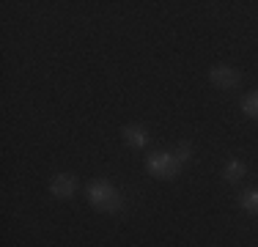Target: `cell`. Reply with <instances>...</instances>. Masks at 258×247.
I'll list each match as a JSON object with an SVG mask.
<instances>
[{
    "mask_svg": "<svg viewBox=\"0 0 258 247\" xmlns=\"http://www.w3.org/2000/svg\"><path fill=\"white\" fill-rule=\"evenodd\" d=\"M239 203H242V209L244 212H250V214H258V190H247L242 198H239Z\"/></svg>",
    "mask_w": 258,
    "mask_h": 247,
    "instance_id": "52a82bcc",
    "label": "cell"
},
{
    "mask_svg": "<svg viewBox=\"0 0 258 247\" xmlns=\"http://www.w3.org/2000/svg\"><path fill=\"white\" fill-rule=\"evenodd\" d=\"M181 162L173 157V154H165V151H157L146 159V170L151 173L154 178H173L179 173Z\"/></svg>",
    "mask_w": 258,
    "mask_h": 247,
    "instance_id": "7a4b0ae2",
    "label": "cell"
},
{
    "mask_svg": "<svg viewBox=\"0 0 258 247\" xmlns=\"http://www.w3.org/2000/svg\"><path fill=\"white\" fill-rule=\"evenodd\" d=\"M124 140L129 146H135V148H143L146 143H149V132H146L143 127H124Z\"/></svg>",
    "mask_w": 258,
    "mask_h": 247,
    "instance_id": "5b68a950",
    "label": "cell"
},
{
    "mask_svg": "<svg viewBox=\"0 0 258 247\" xmlns=\"http://www.w3.org/2000/svg\"><path fill=\"white\" fill-rule=\"evenodd\" d=\"M242 110H244V115H250V118H258V91L255 94H247L242 99Z\"/></svg>",
    "mask_w": 258,
    "mask_h": 247,
    "instance_id": "ba28073f",
    "label": "cell"
},
{
    "mask_svg": "<svg viewBox=\"0 0 258 247\" xmlns=\"http://www.w3.org/2000/svg\"><path fill=\"white\" fill-rule=\"evenodd\" d=\"M88 201L99 212H118L124 206V198H121V193L110 181H91L88 184Z\"/></svg>",
    "mask_w": 258,
    "mask_h": 247,
    "instance_id": "6da1fadb",
    "label": "cell"
},
{
    "mask_svg": "<svg viewBox=\"0 0 258 247\" xmlns=\"http://www.w3.org/2000/svg\"><path fill=\"white\" fill-rule=\"evenodd\" d=\"M209 77H212V83L217 85V88H223V91L236 88V85H239V72L236 69H228V66H214Z\"/></svg>",
    "mask_w": 258,
    "mask_h": 247,
    "instance_id": "3957f363",
    "label": "cell"
},
{
    "mask_svg": "<svg viewBox=\"0 0 258 247\" xmlns=\"http://www.w3.org/2000/svg\"><path fill=\"white\" fill-rule=\"evenodd\" d=\"M50 190H52V195H58V198H72L77 193V178L72 176V173H60V176L52 178Z\"/></svg>",
    "mask_w": 258,
    "mask_h": 247,
    "instance_id": "277c9868",
    "label": "cell"
},
{
    "mask_svg": "<svg viewBox=\"0 0 258 247\" xmlns=\"http://www.w3.org/2000/svg\"><path fill=\"white\" fill-rule=\"evenodd\" d=\"M223 176H225V181H239V178L244 176V165L239 162V159H231V162L225 165Z\"/></svg>",
    "mask_w": 258,
    "mask_h": 247,
    "instance_id": "8992f818",
    "label": "cell"
},
{
    "mask_svg": "<svg viewBox=\"0 0 258 247\" xmlns=\"http://www.w3.org/2000/svg\"><path fill=\"white\" fill-rule=\"evenodd\" d=\"M173 157H176V159H179V162H187V159H189V157H192V148H189L187 143H181L179 148H176V154H173Z\"/></svg>",
    "mask_w": 258,
    "mask_h": 247,
    "instance_id": "9c48e42d",
    "label": "cell"
}]
</instances>
